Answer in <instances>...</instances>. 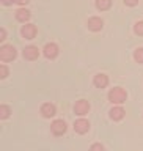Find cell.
Masks as SVG:
<instances>
[{"label": "cell", "mask_w": 143, "mask_h": 151, "mask_svg": "<svg viewBox=\"0 0 143 151\" xmlns=\"http://www.w3.org/2000/svg\"><path fill=\"white\" fill-rule=\"evenodd\" d=\"M22 36L24 38H27V40H33L36 35V27L33 25V24H27V25H24L22 27Z\"/></svg>", "instance_id": "obj_5"}, {"label": "cell", "mask_w": 143, "mask_h": 151, "mask_svg": "<svg viewBox=\"0 0 143 151\" xmlns=\"http://www.w3.org/2000/svg\"><path fill=\"white\" fill-rule=\"evenodd\" d=\"M13 2H14V0H2V3H3V5H11Z\"/></svg>", "instance_id": "obj_23"}, {"label": "cell", "mask_w": 143, "mask_h": 151, "mask_svg": "<svg viewBox=\"0 0 143 151\" xmlns=\"http://www.w3.org/2000/svg\"><path fill=\"white\" fill-rule=\"evenodd\" d=\"M16 19L21 21V22L28 21V19H30V11H28V9H17L16 11Z\"/></svg>", "instance_id": "obj_13"}, {"label": "cell", "mask_w": 143, "mask_h": 151, "mask_svg": "<svg viewBox=\"0 0 143 151\" xmlns=\"http://www.w3.org/2000/svg\"><path fill=\"white\" fill-rule=\"evenodd\" d=\"M123 116H124V110H123L121 107H113L110 110V118L115 121H120L123 120Z\"/></svg>", "instance_id": "obj_12"}, {"label": "cell", "mask_w": 143, "mask_h": 151, "mask_svg": "<svg viewBox=\"0 0 143 151\" xmlns=\"http://www.w3.org/2000/svg\"><path fill=\"white\" fill-rule=\"evenodd\" d=\"M124 3L127 6H135V5L139 3V0H124Z\"/></svg>", "instance_id": "obj_20"}, {"label": "cell", "mask_w": 143, "mask_h": 151, "mask_svg": "<svg viewBox=\"0 0 143 151\" xmlns=\"http://www.w3.org/2000/svg\"><path fill=\"white\" fill-rule=\"evenodd\" d=\"M90 151H104V146L101 143H94V145H91Z\"/></svg>", "instance_id": "obj_19"}, {"label": "cell", "mask_w": 143, "mask_h": 151, "mask_svg": "<svg viewBox=\"0 0 143 151\" xmlns=\"http://www.w3.org/2000/svg\"><path fill=\"white\" fill-rule=\"evenodd\" d=\"M50 129H52V132H54L55 135H61V134L66 132V123L63 120H55L50 124Z\"/></svg>", "instance_id": "obj_3"}, {"label": "cell", "mask_w": 143, "mask_h": 151, "mask_svg": "<svg viewBox=\"0 0 143 151\" xmlns=\"http://www.w3.org/2000/svg\"><path fill=\"white\" fill-rule=\"evenodd\" d=\"M94 85H96L98 88H104V87H107V83H109V79H107V76L106 74H98V76H94Z\"/></svg>", "instance_id": "obj_11"}, {"label": "cell", "mask_w": 143, "mask_h": 151, "mask_svg": "<svg viewBox=\"0 0 143 151\" xmlns=\"http://www.w3.org/2000/svg\"><path fill=\"white\" fill-rule=\"evenodd\" d=\"M8 115H9V107L0 106V118H8Z\"/></svg>", "instance_id": "obj_16"}, {"label": "cell", "mask_w": 143, "mask_h": 151, "mask_svg": "<svg viewBox=\"0 0 143 151\" xmlns=\"http://www.w3.org/2000/svg\"><path fill=\"white\" fill-rule=\"evenodd\" d=\"M134 32L137 33V35H143V21L135 24V27H134Z\"/></svg>", "instance_id": "obj_17"}, {"label": "cell", "mask_w": 143, "mask_h": 151, "mask_svg": "<svg viewBox=\"0 0 143 151\" xmlns=\"http://www.w3.org/2000/svg\"><path fill=\"white\" fill-rule=\"evenodd\" d=\"M88 129H90V123L87 120H77L74 123V131L77 134H85Z\"/></svg>", "instance_id": "obj_7"}, {"label": "cell", "mask_w": 143, "mask_h": 151, "mask_svg": "<svg viewBox=\"0 0 143 151\" xmlns=\"http://www.w3.org/2000/svg\"><path fill=\"white\" fill-rule=\"evenodd\" d=\"M6 76H8V69H6V66H5V65H2V66H0V77L5 79Z\"/></svg>", "instance_id": "obj_18"}, {"label": "cell", "mask_w": 143, "mask_h": 151, "mask_svg": "<svg viewBox=\"0 0 143 151\" xmlns=\"http://www.w3.org/2000/svg\"><path fill=\"white\" fill-rule=\"evenodd\" d=\"M16 57V49L9 44H5L0 47V60L2 61H9Z\"/></svg>", "instance_id": "obj_2"}, {"label": "cell", "mask_w": 143, "mask_h": 151, "mask_svg": "<svg viewBox=\"0 0 143 151\" xmlns=\"http://www.w3.org/2000/svg\"><path fill=\"white\" fill-rule=\"evenodd\" d=\"M110 5H112V0H96V6H98V9H101V11L109 9Z\"/></svg>", "instance_id": "obj_14"}, {"label": "cell", "mask_w": 143, "mask_h": 151, "mask_svg": "<svg viewBox=\"0 0 143 151\" xmlns=\"http://www.w3.org/2000/svg\"><path fill=\"white\" fill-rule=\"evenodd\" d=\"M5 36H6V32H5V28H2V30H0V41H3Z\"/></svg>", "instance_id": "obj_21"}, {"label": "cell", "mask_w": 143, "mask_h": 151, "mask_svg": "<svg viewBox=\"0 0 143 151\" xmlns=\"http://www.w3.org/2000/svg\"><path fill=\"white\" fill-rule=\"evenodd\" d=\"M102 25H104V24H102V21L99 17H91L88 21V28L91 32H99L102 28Z\"/></svg>", "instance_id": "obj_10"}, {"label": "cell", "mask_w": 143, "mask_h": 151, "mask_svg": "<svg viewBox=\"0 0 143 151\" xmlns=\"http://www.w3.org/2000/svg\"><path fill=\"white\" fill-rule=\"evenodd\" d=\"M38 55H40V50L35 46H28L24 49V58H27V60H36Z\"/></svg>", "instance_id": "obj_6"}, {"label": "cell", "mask_w": 143, "mask_h": 151, "mask_svg": "<svg viewBox=\"0 0 143 151\" xmlns=\"http://www.w3.org/2000/svg\"><path fill=\"white\" fill-rule=\"evenodd\" d=\"M14 2L19 3V5H27L28 2H30V0H14Z\"/></svg>", "instance_id": "obj_22"}, {"label": "cell", "mask_w": 143, "mask_h": 151, "mask_svg": "<svg viewBox=\"0 0 143 151\" xmlns=\"http://www.w3.org/2000/svg\"><path fill=\"white\" fill-rule=\"evenodd\" d=\"M41 113H42V115H44L46 118L54 116V115H55V106H54V104H50V102L42 104V107H41Z\"/></svg>", "instance_id": "obj_9"}, {"label": "cell", "mask_w": 143, "mask_h": 151, "mask_svg": "<svg viewBox=\"0 0 143 151\" xmlns=\"http://www.w3.org/2000/svg\"><path fill=\"white\" fill-rule=\"evenodd\" d=\"M134 58L139 61V63H143V47H140V49H137V50H135Z\"/></svg>", "instance_id": "obj_15"}, {"label": "cell", "mask_w": 143, "mask_h": 151, "mask_svg": "<svg viewBox=\"0 0 143 151\" xmlns=\"http://www.w3.org/2000/svg\"><path fill=\"white\" fill-rule=\"evenodd\" d=\"M126 98H127L126 90H123L120 87L112 88L110 91H109V101L113 102V104H123V102L126 101Z\"/></svg>", "instance_id": "obj_1"}, {"label": "cell", "mask_w": 143, "mask_h": 151, "mask_svg": "<svg viewBox=\"0 0 143 151\" xmlns=\"http://www.w3.org/2000/svg\"><path fill=\"white\" fill-rule=\"evenodd\" d=\"M44 55L47 57V58H55V57L58 55V46L54 44V42L46 44V47H44Z\"/></svg>", "instance_id": "obj_8"}, {"label": "cell", "mask_w": 143, "mask_h": 151, "mask_svg": "<svg viewBox=\"0 0 143 151\" xmlns=\"http://www.w3.org/2000/svg\"><path fill=\"white\" fill-rule=\"evenodd\" d=\"M74 110H75V113H77V115H87L88 110H90V102L85 101V99H80V101L75 102Z\"/></svg>", "instance_id": "obj_4"}]
</instances>
